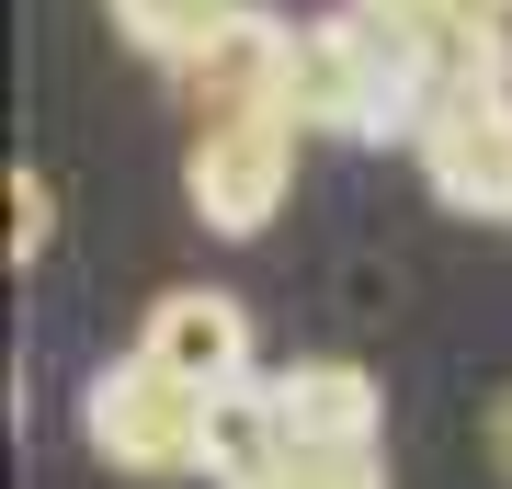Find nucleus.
<instances>
[{
    "instance_id": "7ed1b4c3",
    "label": "nucleus",
    "mask_w": 512,
    "mask_h": 489,
    "mask_svg": "<svg viewBox=\"0 0 512 489\" xmlns=\"http://www.w3.org/2000/svg\"><path fill=\"white\" fill-rule=\"evenodd\" d=\"M183 194L217 239H262L296 194V114H205L183 148Z\"/></svg>"
},
{
    "instance_id": "39448f33",
    "label": "nucleus",
    "mask_w": 512,
    "mask_h": 489,
    "mask_svg": "<svg viewBox=\"0 0 512 489\" xmlns=\"http://www.w3.org/2000/svg\"><path fill=\"white\" fill-rule=\"evenodd\" d=\"M137 353L171 364L183 387H205V399H217V387L251 376V308H239V296H217V285H171L160 308H148Z\"/></svg>"
},
{
    "instance_id": "0eeeda50",
    "label": "nucleus",
    "mask_w": 512,
    "mask_h": 489,
    "mask_svg": "<svg viewBox=\"0 0 512 489\" xmlns=\"http://www.w3.org/2000/svg\"><path fill=\"white\" fill-rule=\"evenodd\" d=\"M274 410H285V444H319V455H342V444H376V376L365 364H285L274 376Z\"/></svg>"
},
{
    "instance_id": "f03ea898",
    "label": "nucleus",
    "mask_w": 512,
    "mask_h": 489,
    "mask_svg": "<svg viewBox=\"0 0 512 489\" xmlns=\"http://www.w3.org/2000/svg\"><path fill=\"white\" fill-rule=\"evenodd\" d=\"M80 444L114 478H205V387H183L171 364H103L92 399H80Z\"/></svg>"
},
{
    "instance_id": "9b49d317",
    "label": "nucleus",
    "mask_w": 512,
    "mask_h": 489,
    "mask_svg": "<svg viewBox=\"0 0 512 489\" xmlns=\"http://www.w3.org/2000/svg\"><path fill=\"white\" fill-rule=\"evenodd\" d=\"M46 228H57L46 171H12V262H35V251H46Z\"/></svg>"
},
{
    "instance_id": "20e7f679",
    "label": "nucleus",
    "mask_w": 512,
    "mask_h": 489,
    "mask_svg": "<svg viewBox=\"0 0 512 489\" xmlns=\"http://www.w3.org/2000/svg\"><path fill=\"white\" fill-rule=\"evenodd\" d=\"M410 160L456 217L512 228V80H444L421 137H410Z\"/></svg>"
},
{
    "instance_id": "9d476101",
    "label": "nucleus",
    "mask_w": 512,
    "mask_h": 489,
    "mask_svg": "<svg viewBox=\"0 0 512 489\" xmlns=\"http://www.w3.org/2000/svg\"><path fill=\"white\" fill-rule=\"evenodd\" d=\"M239 489H387V444H342V455H319V444H285L262 478H239Z\"/></svg>"
},
{
    "instance_id": "6e6552de",
    "label": "nucleus",
    "mask_w": 512,
    "mask_h": 489,
    "mask_svg": "<svg viewBox=\"0 0 512 489\" xmlns=\"http://www.w3.org/2000/svg\"><path fill=\"white\" fill-rule=\"evenodd\" d=\"M285 455V410H274V376H239L205 399V489H239Z\"/></svg>"
},
{
    "instance_id": "423d86ee",
    "label": "nucleus",
    "mask_w": 512,
    "mask_h": 489,
    "mask_svg": "<svg viewBox=\"0 0 512 489\" xmlns=\"http://www.w3.org/2000/svg\"><path fill=\"white\" fill-rule=\"evenodd\" d=\"M285 80H296V23L251 12V0H239V23H228V35L183 69L194 126H205V114H285Z\"/></svg>"
},
{
    "instance_id": "1a4fd4ad",
    "label": "nucleus",
    "mask_w": 512,
    "mask_h": 489,
    "mask_svg": "<svg viewBox=\"0 0 512 489\" xmlns=\"http://www.w3.org/2000/svg\"><path fill=\"white\" fill-rule=\"evenodd\" d=\"M228 23H239V0H114V35H126L148 69H194Z\"/></svg>"
},
{
    "instance_id": "f257e3e1",
    "label": "nucleus",
    "mask_w": 512,
    "mask_h": 489,
    "mask_svg": "<svg viewBox=\"0 0 512 489\" xmlns=\"http://www.w3.org/2000/svg\"><path fill=\"white\" fill-rule=\"evenodd\" d=\"M433 69L399 23H376L365 0L353 12H319L296 23V80H285V114L296 126H330V137H421L433 114Z\"/></svg>"
},
{
    "instance_id": "f8f14e48",
    "label": "nucleus",
    "mask_w": 512,
    "mask_h": 489,
    "mask_svg": "<svg viewBox=\"0 0 512 489\" xmlns=\"http://www.w3.org/2000/svg\"><path fill=\"white\" fill-rule=\"evenodd\" d=\"M490 467L512 478V387H501V399H490Z\"/></svg>"
}]
</instances>
